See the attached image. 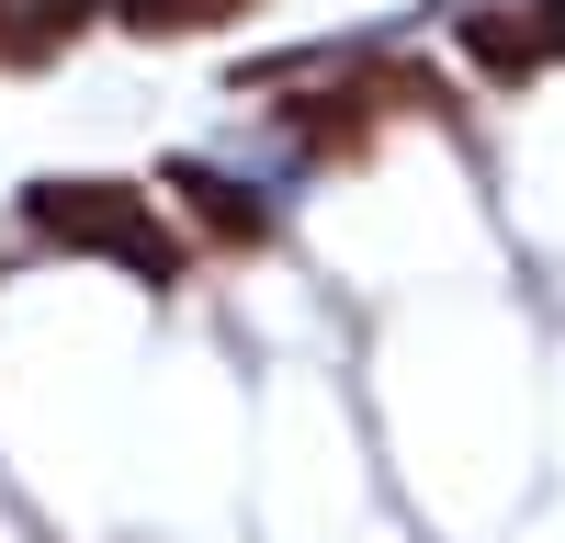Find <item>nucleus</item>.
I'll use <instances>...</instances> for the list:
<instances>
[{"mask_svg":"<svg viewBox=\"0 0 565 543\" xmlns=\"http://www.w3.org/2000/svg\"><path fill=\"white\" fill-rule=\"evenodd\" d=\"M23 238L103 249V260H136L148 284H181V238L159 226V204L136 193V181H34L23 193Z\"/></svg>","mask_w":565,"mask_h":543,"instance_id":"nucleus-1","label":"nucleus"},{"mask_svg":"<svg viewBox=\"0 0 565 543\" xmlns=\"http://www.w3.org/2000/svg\"><path fill=\"white\" fill-rule=\"evenodd\" d=\"M170 193H181V215H193L215 249H271V204L249 193V181H226L204 159H170Z\"/></svg>","mask_w":565,"mask_h":543,"instance_id":"nucleus-2","label":"nucleus"},{"mask_svg":"<svg viewBox=\"0 0 565 543\" xmlns=\"http://www.w3.org/2000/svg\"><path fill=\"white\" fill-rule=\"evenodd\" d=\"M463 57H476L487 79H532L543 34H532V12H463Z\"/></svg>","mask_w":565,"mask_h":543,"instance_id":"nucleus-3","label":"nucleus"},{"mask_svg":"<svg viewBox=\"0 0 565 543\" xmlns=\"http://www.w3.org/2000/svg\"><path fill=\"white\" fill-rule=\"evenodd\" d=\"M238 12H260V0H114L125 34H204V23H238Z\"/></svg>","mask_w":565,"mask_h":543,"instance_id":"nucleus-4","label":"nucleus"},{"mask_svg":"<svg viewBox=\"0 0 565 543\" xmlns=\"http://www.w3.org/2000/svg\"><path fill=\"white\" fill-rule=\"evenodd\" d=\"M532 12V34H543V57H565V0H521Z\"/></svg>","mask_w":565,"mask_h":543,"instance_id":"nucleus-5","label":"nucleus"},{"mask_svg":"<svg viewBox=\"0 0 565 543\" xmlns=\"http://www.w3.org/2000/svg\"><path fill=\"white\" fill-rule=\"evenodd\" d=\"M0 57H12V12H0Z\"/></svg>","mask_w":565,"mask_h":543,"instance_id":"nucleus-6","label":"nucleus"}]
</instances>
